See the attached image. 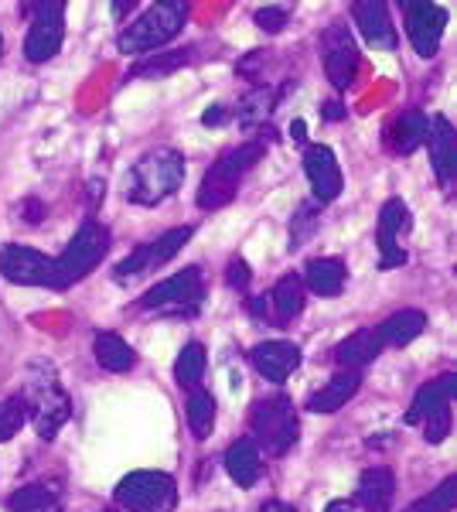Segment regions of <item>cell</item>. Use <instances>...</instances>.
I'll list each match as a JSON object with an SVG mask.
<instances>
[{
  "mask_svg": "<svg viewBox=\"0 0 457 512\" xmlns=\"http://www.w3.org/2000/svg\"><path fill=\"white\" fill-rule=\"evenodd\" d=\"M185 414H188L191 434H195L198 441H205V437L212 434V427H215V396L209 390H191Z\"/></svg>",
  "mask_w": 457,
  "mask_h": 512,
  "instance_id": "cell-31",
  "label": "cell"
},
{
  "mask_svg": "<svg viewBox=\"0 0 457 512\" xmlns=\"http://www.w3.org/2000/svg\"><path fill=\"white\" fill-rule=\"evenodd\" d=\"M226 472L239 489H253L263 475V458H260V448H256L253 437H239L226 448Z\"/></svg>",
  "mask_w": 457,
  "mask_h": 512,
  "instance_id": "cell-18",
  "label": "cell"
},
{
  "mask_svg": "<svg viewBox=\"0 0 457 512\" xmlns=\"http://www.w3.org/2000/svg\"><path fill=\"white\" fill-rule=\"evenodd\" d=\"M191 62V52H154V59L137 62L134 69L127 72V79H161L171 76L174 69Z\"/></svg>",
  "mask_w": 457,
  "mask_h": 512,
  "instance_id": "cell-32",
  "label": "cell"
},
{
  "mask_svg": "<svg viewBox=\"0 0 457 512\" xmlns=\"http://www.w3.org/2000/svg\"><path fill=\"white\" fill-rule=\"evenodd\" d=\"M185 154L174 151V147H154V151H147L144 158L134 161V168L127 171V198L134 205H147V209H154V205L168 202V198L178 192L181 181H185Z\"/></svg>",
  "mask_w": 457,
  "mask_h": 512,
  "instance_id": "cell-2",
  "label": "cell"
},
{
  "mask_svg": "<svg viewBox=\"0 0 457 512\" xmlns=\"http://www.w3.org/2000/svg\"><path fill=\"white\" fill-rule=\"evenodd\" d=\"M116 506L127 512H174V506H178V482L168 472L140 468V472L120 478Z\"/></svg>",
  "mask_w": 457,
  "mask_h": 512,
  "instance_id": "cell-5",
  "label": "cell"
},
{
  "mask_svg": "<svg viewBox=\"0 0 457 512\" xmlns=\"http://www.w3.org/2000/svg\"><path fill=\"white\" fill-rule=\"evenodd\" d=\"M427 147H430V164H434V175L440 185H451L457 175V134L454 123L447 117H430L427 127Z\"/></svg>",
  "mask_w": 457,
  "mask_h": 512,
  "instance_id": "cell-16",
  "label": "cell"
},
{
  "mask_svg": "<svg viewBox=\"0 0 457 512\" xmlns=\"http://www.w3.org/2000/svg\"><path fill=\"white\" fill-rule=\"evenodd\" d=\"M427 127H430V117L423 110L400 113V117L389 123V134H386L389 151H393V154H413L423 140H427Z\"/></svg>",
  "mask_w": 457,
  "mask_h": 512,
  "instance_id": "cell-23",
  "label": "cell"
},
{
  "mask_svg": "<svg viewBox=\"0 0 457 512\" xmlns=\"http://www.w3.org/2000/svg\"><path fill=\"white\" fill-rule=\"evenodd\" d=\"M307 287H304V280L297 277V274H287V277H280L277 284H273V291H270V311H273V325L277 328H284L287 321H294L297 315L304 311V301H307Z\"/></svg>",
  "mask_w": 457,
  "mask_h": 512,
  "instance_id": "cell-22",
  "label": "cell"
},
{
  "mask_svg": "<svg viewBox=\"0 0 457 512\" xmlns=\"http://www.w3.org/2000/svg\"><path fill=\"white\" fill-rule=\"evenodd\" d=\"M185 21H188V4H181V0H157V4L144 7L140 18H134L120 31V52L144 55L147 59L151 52L178 38Z\"/></svg>",
  "mask_w": 457,
  "mask_h": 512,
  "instance_id": "cell-3",
  "label": "cell"
},
{
  "mask_svg": "<svg viewBox=\"0 0 457 512\" xmlns=\"http://www.w3.org/2000/svg\"><path fill=\"white\" fill-rule=\"evenodd\" d=\"M0 55H4V38H0Z\"/></svg>",
  "mask_w": 457,
  "mask_h": 512,
  "instance_id": "cell-50",
  "label": "cell"
},
{
  "mask_svg": "<svg viewBox=\"0 0 457 512\" xmlns=\"http://www.w3.org/2000/svg\"><path fill=\"white\" fill-rule=\"evenodd\" d=\"M134 11V4H113V14H130Z\"/></svg>",
  "mask_w": 457,
  "mask_h": 512,
  "instance_id": "cell-49",
  "label": "cell"
},
{
  "mask_svg": "<svg viewBox=\"0 0 457 512\" xmlns=\"http://www.w3.org/2000/svg\"><path fill=\"white\" fill-rule=\"evenodd\" d=\"M457 396V376H437L427 386H420V393L413 396L410 410H406V424H423L430 414L451 407V400Z\"/></svg>",
  "mask_w": 457,
  "mask_h": 512,
  "instance_id": "cell-20",
  "label": "cell"
},
{
  "mask_svg": "<svg viewBox=\"0 0 457 512\" xmlns=\"http://www.w3.org/2000/svg\"><path fill=\"white\" fill-rule=\"evenodd\" d=\"M379 352H382V342H379L376 328H359V332H352L335 349V362L342 369H348V373H359V369L369 366Z\"/></svg>",
  "mask_w": 457,
  "mask_h": 512,
  "instance_id": "cell-24",
  "label": "cell"
},
{
  "mask_svg": "<svg viewBox=\"0 0 457 512\" xmlns=\"http://www.w3.org/2000/svg\"><path fill=\"white\" fill-rule=\"evenodd\" d=\"M246 308H249V315H253L256 321H270V301H267V297H249Z\"/></svg>",
  "mask_w": 457,
  "mask_h": 512,
  "instance_id": "cell-43",
  "label": "cell"
},
{
  "mask_svg": "<svg viewBox=\"0 0 457 512\" xmlns=\"http://www.w3.org/2000/svg\"><path fill=\"white\" fill-rule=\"evenodd\" d=\"M226 120H229V106H222V103H215V106H209V110L202 113L205 127H222Z\"/></svg>",
  "mask_w": 457,
  "mask_h": 512,
  "instance_id": "cell-42",
  "label": "cell"
},
{
  "mask_svg": "<svg viewBox=\"0 0 457 512\" xmlns=\"http://www.w3.org/2000/svg\"><path fill=\"white\" fill-rule=\"evenodd\" d=\"M226 280H229V287H236V291H249V267H246L243 256H232L229 260Z\"/></svg>",
  "mask_w": 457,
  "mask_h": 512,
  "instance_id": "cell-40",
  "label": "cell"
},
{
  "mask_svg": "<svg viewBox=\"0 0 457 512\" xmlns=\"http://www.w3.org/2000/svg\"><path fill=\"white\" fill-rule=\"evenodd\" d=\"M273 106H277V93H270L267 86H260L249 96H243V103L236 106V120L243 123V127H256V123H263L270 117Z\"/></svg>",
  "mask_w": 457,
  "mask_h": 512,
  "instance_id": "cell-33",
  "label": "cell"
},
{
  "mask_svg": "<svg viewBox=\"0 0 457 512\" xmlns=\"http://www.w3.org/2000/svg\"><path fill=\"white\" fill-rule=\"evenodd\" d=\"M191 236H195V226H178V229H168V233L151 239V243L137 246L134 253L123 256V260L113 267V280L116 284H130V280L144 277L147 270L164 267V263H171L174 256L185 250V246L191 243Z\"/></svg>",
  "mask_w": 457,
  "mask_h": 512,
  "instance_id": "cell-8",
  "label": "cell"
},
{
  "mask_svg": "<svg viewBox=\"0 0 457 512\" xmlns=\"http://www.w3.org/2000/svg\"><path fill=\"white\" fill-rule=\"evenodd\" d=\"M24 420H28V407H24L21 396H11V400L0 403V444L11 441L24 427Z\"/></svg>",
  "mask_w": 457,
  "mask_h": 512,
  "instance_id": "cell-36",
  "label": "cell"
},
{
  "mask_svg": "<svg viewBox=\"0 0 457 512\" xmlns=\"http://www.w3.org/2000/svg\"><path fill=\"white\" fill-rule=\"evenodd\" d=\"M423 328H427V315L417 308H403V311H396V315H389L386 321H382V325L376 328V335H379L382 349H386V345L403 349V345L417 342V338L423 335Z\"/></svg>",
  "mask_w": 457,
  "mask_h": 512,
  "instance_id": "cell-25",
  "label": "cell"
},
{
  "mask_svg": "<svg viewBox=\"0 0 457 512\" xmlns=\"http://www.w3.org/2000/svg\"><path fill=\"white\" fill-rule=\"evenodd\" d=\"M403 18H406V35H410L417 55L434 59L447 31V7L434 4V0H427V4H403Z\"/></svg>",
  "mask_w": 457,
  "mask_h": 512,
  "instance_id": "cell-12",
  "label": "cell"
},
{
  "mask_svg": "<svg viewBox=\"0 0 457 512\" xmlns=\"http://www.w3.org/2000/svg\"><path fill=\"white\" fill-rule=\"evenodd\" d=\"M21 400L28 407V417L35 420V431L41 441H52L72 417V396L65 393L58 369L48 359H35L28 366Z\"/></svg>",
  "mask_w": 457,
  "mask_h": 512,
  "instance_id": "cell-1",
  "label": "cell"
},
{
  "mask_svg": "<svg viewBox=\"0 0 457 512\" xmlns=\"http://www.w3.org/2000/svg\"><path fill=\"white\" fill-rule=\"evenodd\" d=\"M359 386H362V376L342 369V373L331 376L328 383L321 386V390L311 393V400H307V410H311V414H335V410H342L345 403L352 400L355 393H359Z\"/></svg>",
  "mask_w": 457,
  "mask_h": 512,
  "instance_id": "cell-21",
  "label": "cell"
},
{
  "mask_svg": "<svg viewBox=\"0 0 457 512\" xmlns=\"http://www.w3.org/2000/svg\"><path fill=\"white\" fill-rule=\"evenodd\" d=\"M457 502V475L444 478L437 489H430L423 499H417L413 506H406L403 512H451Z\"/></svg>",
  "mask_w": 457,
  "mask_h": 512,
  "instance_id": "cell-34",
  "label": "cell"
},
{
  "mask_svg": "<svg viewBox=\"0 0 457 512\" xmlns=\"http://www.w3.org/2000/svg\"><path fill=\"white\" fill-rule=\"evenodd\" d=\"M413 219H410V209H406L403 198H389L386 205L379 209V233H376V243H379V270H393V267H403L406 263V250L400 246V236L410 233Z\"/></svg>",
  "mask_w": 457,
  "mask_h": 512,
  "instance_id": "cell-13",
  "label": "cell"
},
{
  "mask_svg": "<svg viewBox=\"0 0 457 512\" xmlns=\"http://www.w3.org/2000/svg\"><path fill=\"white\" fill-rule=\"evenodd\" d=\"M359 502L369 512H386V506L393 502V495H396V478L389 468H382V465H372V468H365V472L359 475Z\"/></svg>",
  "mask_w": 457,
  "mask_h": 512,
  "instance_id": "cell-26",
  "label": "cell"
},
{
  "mask_svg": "<svg viewBox=\"0 0 457 512\" xmlns=\"http://www.w3.org/2000/svg\"><path fill=\"white\" fill-rule=\"evenodd\" d=\"M202 297H205L202 267H185L178 274H171L168 280H161V284H154L137 304L144 311H154V315H195L202 308Z\"/></svg>",
  "mask_w": 457,
  "mask_h": 512,
  "instance_id": "cell-6",
  "label": "cell"
},
{
  "mask_svg": "<svg viewBox=\"0 0 457 512\" xmlns=\"http://www.w3.org/2000/svg\"><path fill=\"white\" fill-rule=\"evenodd\" d=\"M318 233V202H304L301 209H297L294 222H290V250H297V246H304V239Z\"/></svg>",
  "mask_w": 457,
  "mask_h": 512,
  "instance_id": "cell-37",
  "label": "cell"
},
{
  "mask_svg": "<svg viewBox=\"0 0 457 512\" xmlns=\"http://www.w3.org/2000/svg\"><path fill=\"white\" fill-rule=\"evenodd\" d=\"M324 117H328V120H345V106L342 103H324Z\"/></svg>",
  "mask_w": 457,
  "mask_h": 512,
  "instance_id": "cell-46",
  "label": "cell"
},
{
  "mask_svg": "<svg viewBox=\"0 0 457 512\" xmlns=\"http://www.w3.org/2000/svg\"><path fill=\"white\" fill-rule=\"evenodd\" d=\"M0 277L18 287H52L55 291V256L11 243L0 250Z\"/></svg>",
  "mask_w": 457,
  "mask_h": 512,
  "instance_id": "cell-10",
  "label": "cell"
},
{
  "mask_svg": "<svg viewBox=\"0 0 457 512\" xmlns=\"http://www.w3.org/2000/svg\"><path fill=\"white\" fill-rule=\"evenodd\" d=\"M324 512H355V502L352 499H335L324 506Z\"/></svg>",
  "mask_w": 457,
  "mask_h": 512,
  "instance_id": "cell-45",
  "label": "cell"
},
{
  "mask_svg": "<svg viewBox=\"0 0 457 512\" xmlns=\"http://www.w3.org/2000/svg\"><path fill=\"white\" fill-rule=\"evenodd\" d=\"M103 195H106V181L103 178L89 181V209H96V205L103 202Z\"/></svg>",
  "mask_w": 457,
  "mask_h": 512,
  "instance_id": "cell-44",
  "label": "cell"
},
{
  "mask_svg": "<svg viewBox=\"0 0 457 512\" xmlns=\"http://www.w3.org/2000/svg\"><path fill=\"white\" fill-rule=\"evenodd\" d=\"M249 427L270 454L290 451L301 437V420H297V410L287 396H270V400L256 403L253 414H249Z\"/></svg>",
  "mask_w": 457,
  "mask_h": 512,
  "instance_id": "cell-7",
  "label": "cell"
},
{
  "mask_svg": "<svg viewBox=\"0 0 457 512\" xmlns=\"http://www.w3.org/2000/svg\"><path fill=\"white\" fill-rule=\"evenodd\" d=\"M99 512H113V509H99Z\"/></svg>",
  "mask_w": 457,
  "mask_h": 512,
  "instance_id": "cell-51",
  "label": "cell"
},
{
  "mask_svg": "<svg viewBox=\"0 0 457 512\" xmlns=\"http://www.w3.org/2000/svg\"><path fill=\"white\" fill-rule=\"evenodd\" d=\"M345 277H348V270H345L342 260H335V256H321V260L307 263L301 280H304V287H311L318 297H335V294H342Z\"/></svg>",
  "mask_w": 457,
  "mask_h": 512,
  "instance_id": "cell-28",
  "label": "cell"
},
{
  "mask_svg": "<svg viewBox=\"0 0 457 512\" xmlns=\"http://www.w3.org/2000/svg\"><path fill=\"white\" fill-rule=\"evenodd\" d=\"M205 366H209L205 345L202 342H188L185 349H181L178 362H174V376H178L181 386H188V390H198V383H202V376H205Z\"/></svg>",
  "mask_w": 457,
  "mask_h": 512,
  "instance_id": "cell-30",
  "label": "cell"
},
{
  "mask_svg": "<svg viewBox=\"0 0 457 512\" xmlns=\"http://www.w3.org/2000/svg\"><path fill=\"white\" fill-rule=\"evenodd\" d=\"M249 359L260 369L263 379H270V383H277V386L287 383L290 373L301 369V349H297L294 342H260L249 352Z\"/></svg>",
  "mask_w": 457,
  "mask_h": 512,
  "instance_id": "cell-17",
  "label": "cell"
},
{
  "mask_svg": "<svg viewBox=\"0 0 457 512\" xmlns=\"http://www.w3.org/2000/svg\"><path fill=\"white\" fill-rule=\"evenodd\" d=\"M447 434H451V407L437 410V414H430L423 420V437H427L430 444H440Z\"/></svg>",
  "mask_w": 457,
  "mask_h": 512,
  "instance_id": "cell-39",
  "label": "cell"
},
{
  "mask_svg": "<svg viewBox=\"0 0 457 512\" xmlns=\"http://www.w3.org/2000/svg\"><path fill=\"white\" fill-rule=\"evenodd\" d=\"M304 175L311 181L314 202H335L342 195V164H338L335 151L324 144L304 147Z\"/></svg>",
  "mask_w": 457,
  "mask_h": 512,
  "instance_id": "cell-14",
  "label": "cell"
},
{
  "mask_svg": "<svg viewBox=\"0 0 457 512\" xmlns=\"http://www.w3.org/2000/svg\"><path fill=\"white\" fill-rule=\"evenodd\" d=\"M106 253H110V229L96 219H86L69 239L65 253L55 256V291H65L82 277H89Z\"/></svg>",
  "mask_w": 457,
  "mask_h": 512,
  "instance_id": "cell-4",
  "label": "cell"
},
{
  "mask_svg": "<svg viewBox=\"0 0 457 512\" xmlns=\"http://www.w3.org/2000/svg\"><path fill=\"white\" fill-rule=\"evenodd\" d=\"M287 24H290V11L284 4H267L256 11V28L267 31V35H280Z\"/></svg>",
  "mask_w": 457,
  "mask_h": 512,
  "instance_id": "cell-38",
  "label": "cell"
},
{
  "mask_svg": "<svg viewBox=\"0 0 457 512\" xmlns=\"http://www.w3.org/2000/svg\"><path fill=\"white\" fill-rule=\"evenodd\" d=\"M290 137H294V140H304V137H307V123H304V120H294V123H290Z\"/></svg>",
  "mask_w": 457,
  "mask_h": 512,
  "instance_id": "cell-48",
  "label": "cell"
},
{
  "mask_svg": "<svg viewBox=\"0 0 457 512\" xmlns=\"http://www.w3.org/2000/svg\"><path fill=\"white\" fill-rule=\"evenodd\" d=\"M352 18L359 24L362 38L369 41L372 48H379V52H396L400 38H396V24L389 18V4H382V0H359V4L352 7Z\"/></svg>",
  "mask_w": 457,
  "mask_h": 512,
  "instance_id": "cell-15",
  "label": "cell"
},
{
  "mask_svg": "<svg viewBox=\"0 0 457 512\" xmlns=\"http://www.w3.org/2000/svg\"><path fill=\"white\" fill-rule=\"evenodd\" d=\"M31 14H35V21H31V28H28V38H24V59L31 65H45L62 52L65 7L62 4H38V7H31Z\"/></svg>",
  "mask_w": 457,
  "mask_h": 512,
  "instance_id": "cell-9",
  "label": "cell"
},
{
  "mask_svg": "<svg viewBox=\"0 0 457 512\" xmlns=\"http://www.w3.org/2000/svg\"><path fill=\"white\" fill-rule=\"evenodd\" d=\"M321 55H324V72H328L331 86L335 89H348L355 82V72H359V45H355L352 31L345 24H331L321 35Z\"/></svg>",
  "mask_w": 457,
  "mask_h": 512,
  "instance_id": "cell-11",
  "label": "cell"
},
{
  "mask_svg": "<svg viewBox=\"0 0 457 512\" xmlns=\"http://www.w3.org/2000/svg\"><path fill=\"white\" fill-rule=\"evenodd\" d=\"M239 178L236 171H229L222 161H215L202 178V188H198V209L215 212V209H226L232 198L239 195Z\"/></svg>",
  "mask_w": 457,
  "mask_h": 512,
  "instance_id": "cell-19",
  "label": "cell"
},
{
  "mask_svg": "<svg viewBox=\"0 0 457 512\" xmlns=\"http://www.w3.org/2000/svg\"><path fill=\"white\" fill-rule=\"evenodd\" d=\"M263 154H267V144H263V140H246V144H239V147H232V151L222 154L219 161L226 164L229 171H236V175L243 178L256 161H263Z\"/></svg>",
  "mask_w": 457,
  "mask_h": 512,
  "instance_id": "cell-35",
  "label": "cell"
},
{
  "mask_svg": "<svg viewBox=\"0 0 457 512\" xmlns=\"http://www.w3.org/2000/svg\"><path fill=\"white\" fill-rule=\"evenodd\" d=\"M260 512H297L294 506H287V502H277V499H273V502H263V509Z\"/></svg>",
  "mask_w": 457,
  "mask_h": 512,
  "instance_id": "cell-47",
  "label": "cell"
},
{
  "mask_svg": "<svg viewBox=\"0 0 457 512\" xmlns=\"http://www.w3.org/2000/svg\"><path fill=\"white\" fill-rule=\"evenodd\" d=\"M18 212H21V216H24V222H31V226H38V222L45 219V205H41L38 198H24Z\"/></svg>",
  "mask_w": 457,
  "mask_h": 512,
  "instance_id": "cell-41",
  "label": "cell"
},
{
  "mask_svg": "<svg viewBox=\"0 0 457 512\" xmlns=\"http://www.w3.org/2000/svg\"><path fill=\"white\" fill-rule=\"evenodd\" d=\"M93 355L106 373H130L137 366V352L127 338H120L116 332H99L93 338Z\"/></svg>",
  "mask_w": 457,
  "mask_h": 512,
  "instance_id": "cell-27",
  "label": "cell"
},
{
  "mask_svg": "<svg viewBox=\"0 0 457 512\" xmlns=\"http://www.w3.org/2000/svg\"><path fill=\"white\" fill-rule=\"evenodd\" d=\"M7 512H62V492L45 482L24 485L7 495Z\"/></svg>",
  "mask_w": 457,
  "mask_h": 512,
  "instance_id": "cell-29",
  "label": "cell"
}]
</instances>
